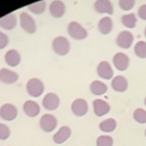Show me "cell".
I'll use <instances>...</instances> for the list:
<instances>
[{"label":"cell","instance_id":"29","mask_svg":"<svg viewBox=\"0 0 146 146\" xmlns=\"http://www.w3.org/2000/svg\"><path fill=\"white\" fill-rule=\"evenodd\" d=\"M135 2L133 0H120L119 1V6L121 9H123L125 11H129L131 9L133 8Z\"/></svg>","mask_w":146,"mask_h":146},{"label":"cell","instance_id":"18","mask_svg":"<svg viewBox=\"0 0 146 146\" xmlns=\"http://www.w3.org/2000/svg\"><path fill=\"white\" fill-rule=\"evenodd\" d=\"M112 89L116 92H125L128 89V81L124 76H116L111 82Z\"/></svg>","mask_w":146,"mask_h":146},{"label":"cell","instance_id":"9","mask_svg":"<svg viewBox=\"0 0 146 146\" xmlns=\"http://www.w3.org/2000/svg\"><path fill=\"white\" fill-rule=\"evenodd\" d=\"M71 110L76 116H84L88 112V103L83 98H77L73 101Z\"/></svg>","mask_w":146,"mask_h":146},{"label":"cell","instance_id":"27","mask_svg":"<svg viewBox=\"0 0 146 146\" xmlns=\"http://www.w3.org/2000/svg\"><path fill=\"white\" fill-rule=\"evenodd\" d=\"M113 138L109 135H100L96 139V146H112Z\"/></svg>","mask_w":146,"mask_h":146},{"label":"cell","instance_id":"28","mask_svg":"<svg viewBox=\"0 0 146 146\" xmlns=\"http://www.w3.org/2000/svg\"><path fill=\"white\" fill-rule=\"evenodd\" d=\"M133 118L137 123L139 124H145L146 123V111L141 108L136 109L133 113Z\"/></svg>","mask_w":146,"mask_h":146},{"label":"cell","instance_id":"19","mask_svg":"<svg viewBox=\"0 0 146 146\" xmlns=\"http://www.w3.org/2000/svg\"><path fill=\"white\" fill-rule=\"evenodd\" d=\"M70 135H71V129L66 126H63L54 135V141L58 144H60V143L64 142L65 140H67Z\"/></svg>","mask_w":146,"mask_h":146},{"label":"cell","instance_id":"12","mask_svg":"<svg viewBox=\"0 0 146 146\" xmlns=\"http://www.w3.org/2000/svg\"><path fill=\"white\" fill-rule=\"evenodd\" d=\"M50 14L53 16L54 18H60L63 16L65 12V6L64 3L60 0H55V1H52L50 4Z\"/></svg>","mask_w":146,"mask_h":146},{"label":"cell","instance_id":"33","mask_svg":"<svg viewBox=\"0 0 146 146\" xmlns=\"http://www.w3.org/2000/svg\"><path fill=\"white\" fill-rule=\"evenodd\" d=\"M144 34H145V37H146V27H145V30H144Z\"/></svg>","mask_w":146,"mask_h":146},{"label":"cell","instance_id":"30","mask_svg":"<svg viewBox=\"0 0 146 146\" xmlns=\"http://www.w3.org/2000/svg\"><path fill=\"white\" fill-rule=\"evenodd\" d=\"M10 135V129L4 124H0V139H7Z\"/></svg>","mask_w":146,"mask_h":146},{"label":"cell","instance_id":"15","mask_svg":"<svg viewBox=\"0 0 146 146\" xmlns=\"http://www.w3.org/2000/svg\"><path fill=\"white\" fill-rule=\"evenodd\" d=\"M17 25V17L15 14H8L0 19V27L6 30H11Z\"/></svg>","mask_w":146,"mask_h":146},{"label":"cell","instance_id":"25","mask_svg":"<svg viewBox=\"0 0 146 146\" xmlns=\"http://www.w3.org/2000/svg\"><path fill=\"white\" fill-rule=\"evenodd\" d=\"M28 10L32 13L36 14V15H40L42 14L46 9V2L45 1H38V2H35V3L30 4L29 6L27 7Z\"/></svg>","mask_w":146,"mask_h":146},{"label":"cell","instance_id":"26","mask_svg":"<svg viewBox=\"0 0 146 146\" xmlns=\"http://www.w3.org/2000/svg\"><path fill=\"white\" fill-rule=\"evenodd\" d=\"M135 53L139 58H146V42L138 41L135 46Z\"/></svg>","mask_w":146,"mask_h":146},{"label":"cell","instance_id":"16","mask_svg":"<svg viewBox=\"0 0 146 146\" xmlns=\"http://www.w3.org/2000/svg\"><path fill=\"white\" fill-rule=\"evenodd\" d=\"M95 10L98 13H107L109 15L113 14V6L112 3L107 0H98L95 3Z\"/></svg>","mask_w":146,"mask_h":146},{"label":"cell","instance_id":"7","mask_svg":"<svg viewBox=\"0 0 146 146\" xmlns=\"http://www.w3.org/2000/svg\"><path fill=\"white\" fill-rule=\"evenodd\" d=\"M18 110L15 105L7 103V104L2 105L0 108V116L2 119L6 120V121H12L17 117Z\"/></svg>","mask_w":146,"mask_h":146},{"label":"cell","instance_id":"4","mask_svg":"<svg viewBox=\"0 0 146 146\" xmlns=\"http://www.w3.org/2000/svg\"><path fill=\"white\" fill-rule=\"evenodd\" d=\"M56 125H58V121H56V117L51 114L43 115L40 119V127L44 131H47V133L53 131L56 129Z\"/></svg>","mask_w":146,"mask_h":146},{"label":"cell","instance_id":"2","mask_svg":"<svg viewBox=\"0 0 146 146\" xmlns=\"http://www.w3.org/2000/svg\"><path fill=\"white\" fill-rule=\"evenodd\" d=\"M67 31L73 39L82 40L88 36V32L80 23L76 22H71L67 27Z\"/></svg>","mask_w":146,"mask_h":146},{"label":"cell","instance_id":"11","mask_svg":"<svg viewBox=\"0 0 146 146\" xmlns=\"http://www.w3.org/2000/svg\"><path fill=\"white\" fill-rule=\"evenodd\" d=\"M96 72L100 77L105 80H109L113 77V70L112 67L107 62H101L98 63Z\"/></svg>","mask_w":146,"mask_h":146},{"label":"cell","instance_id":"20","mask_svg":"<svg viewBox=\"0 0 146 146\" xmlns=\"http://www.w3.org/2000/svg\"><path fill=\"white\" fill-rule=\"evenodd\" d=\"M5 62L10 66H17L21 62V56L19 52L16 50L8 51L5 55Z\"/></svg>","mask_w":146,"mask_h":146},{"label":"cell","instance_id":"10","mask_svg":"<svg viewBox=\"0 0 146 146\" xmlns=\"http://www.w3.org/2000/svg\"><path fill=\"white\" fill-rule=\"evenodd\" d=\"M113 63L115 67L120 71H124L129 66V56L124 53H117L116 55L113 56Z\"/></svg>","mask_w":146,"mask_h":146},{"label":"cell","instance_id":"8","mask_svg":"<svg viewBox=\"0 0 146 146\" xmlns=\"http://www.w3.org/2000/svg\"><path fill=\"white\" fill-rule=\"evenodd\" d=\"M42 104L47 110H56L60 105V98L56 94L49 93L42 100Z\"/></svg>","mask_w":146,"mask_h":146},{"label":"cell","instance_id":"3","mask_svg":"<svg viewBox=\"0 0 146 146\" xmlns=\"http://www.w3.org/2000/svg\"><path fill=\"white\" fill-rule=\"evenodd\" d=\"M27 91L31 96L37 98L40 96L44 92V85L41 80L37 78H32L27 82Z\"/></svg>","mask_w":146,"mask_h":146},{"label":"cell","instance_id":"6","mask_svg":"<svg viewBox=\"0 0 146 146\" xmlns=\"http://www.w3.org/2000/svg\"><path fill=\"white\" fill-rule=\"evenodd\" d=\"M133 41V35L131 32L128 31V30H124L121 31L117 36V45L123 49H129L131 48V44Z\"/></svg>","mask_w":146,"mask_h":146},{"label":"cell","instance_id":"22","mask_svg":"<svg viewBox=\"0 0 146 146\" xmlns=\"http://www.w3.org/2000/svg\"><path fill=\"white\" fill-rule=\"evenodd\" d=\"M90 89H91L92 94H94V95H96V96L104 95L108 90L106 85H105L104 83H102V82H100V81L92 82Z\"/></svg>","mask_w":146,"mask_h":146},{"label":"cell","instance_id":"23","mask_svg":"<svg viewBox=\"0 0 146 146\" xmlns=\"http://www.w3.org/2000/svg\"><path fill=\"white\" fill-rule=\"evenodd\" d=\"M116 121L112 118H109L101 122L100 124V129L102 131H104V133H111V131H113L116 129Z\"/></svg>","mask_w":146,"mask_h":146},{"label":"cell","instance_id":"34","mask_svg":"<svg viewBox=\"0 0 146 146\" xmlns=\"http://www.w3.org/2000/svg\"><path fill=\"white\" fill-rule=\"evenodd\" d=\"M144 103H145V105H146V98H145V100H144Z\"/></svg>","mask_w":146,"mask_h":146},{"label":"cell","instance_id":"1","mask_svg":"<svg viewBox=\"0 0 146 146\" xmlns=\"http://www.w3.org/2000/svg\"><path fill=\"white\" fill-rule=\"evenodd\" d=\"M53 50L55 51L56 54L60 56H65L68 54L70 50V44L69 41L62 36H58L53 40Z\"/></svg>","mask_w":146,"mask_h":146},{"label":"cell","instance_id":"31","mask_svg":"<svg viewBox=\"0 0 146 146\" xmlns=\"http://www.w3.org/2000/svg\"><path fill=\"white\" fill-rule=\"evenodd\" d=\"M8 43H9L8 36H7L5 33L0 31V50L5 48V47L8 45Z\"/></svg>","mask_w":146,"mask_h":146},{"label":"cell","instance_id":"5","mask_svg":"<svg viewBox=\"0 0 146 146\" xmlns=\"http://www.w3.org/2000/svg\"><path fill=\"white\" fill-rule=\"evenodd\" d=\"M21 19V27H23V30L27 32V33H34L36 30V23L33 18L30 17L27 13H22L20 15Z\"/></svg>","mask_w":146,"mask_h":146},{"label":"cell","instance_id":"17","mask_svg":"<svg viewBox=\"0 0 146 146\" xmlns=\"http://www.w3.org/2000/svg\"><path fill=\"white\" fill-rule=\"evenodd\" d=\"M23 111L29 117H35L39 114L40 107L38 103L33 100H27L23 104Z\"/></svg>","mask_w":146,"mask_h":146},{"label":"cell","instance_id":"35","mask_svg":"<svg viewBox=\"0 0 146 146\" xmlns=\"http://www.w3.org/2000/svg\"><path fill=\"white\" fill-rule=\"evenodd\" d=\"M145 135H146V129H145Z\"/></svg>","mask_w":146,"mask_h":146},{"label":"cell","instance_id":"21","mask_svg":"<svg viewBox=\"0 0 146 146\" xmlns=\"http://www.w3.org/2000/svg\"><path fill=\"white\" fill-rule=\"evenodd\" d=\"M98 30L102 34H108L113 28V22L109 17H104L98 22Z\"/></svg>","mask_w":146,"mask_h":146},{"label":"cell","instance_id":"14","mask_svg":"<svg viewBox=\"0 0 146 146\" xmlns=\"http://www.w3.org/2000/svg\"><path fill=\"white\" fill-rule=\"evenodd\" d=\"M19 79V76L16 72L12 71V70L6 69V68H2L0 70V81L3 82L5 84H13L17 82Z\"/></svg>","mask_w":146,"mask_h":146},{"label":"cell","instance_id":"13","mask_svg":"<svg viewBox=\"0 0 146 146\" xmlns=\"http://www.w3.org/2000/svg\"><path fill=\"white\" fill-rule=\"evenodd\" d=\"M94 105V111H95L96 116H103L106 113L109 112L110 105L108 104L106 101L102 100H95L93 102Z\"/></svg>","mask_w":146,"mask_h":146},{"label":"cell","instance_id":"32","mask_svg":"<svg viewBox=\"0 0 146 146\" xmlns=\"http://www.w3.org/2000/svg\"><path fill=\"white\" fill-rule=\"evenodd\" d=\"M138 17L141 20L146 21V4H143V5L139 7V9H138Z\"/></svg>","mask_w":146,"mask_h":146},{"label":"cell","instance_id":"24","mask_svg":"<svg viewBox=\"0 0 146 146\" xmlns=\"http://www.w3.org/2000/svg\"><path fill=\"white\" fill-rule=\"evenodd\" d=\"M121 22L126 27L133 28L135 27L137 20H136V17H135V14L131 13V14H128V15H124L123 17L121 18Z\"/></svg>","mask_w":146,"mask_h":146}]
</instances>
